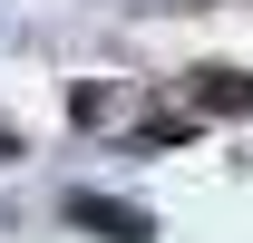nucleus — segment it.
Masks as SVG:
<instances>
[{"instance_id":"obj_1","label":"nucleus","mask_w":253,"mask_h":243,"mask_svg":"<svg viewBox=\"0 0 253 243\" xmlns=\"http://www.w3.org/2000/svg\"><path fill=\"white\" fill-rule=\"evenodd\" d=\"M68 224H97L107 243H156V224L136 204H117V195H68Z\"/></svg>"}]
</instances>
